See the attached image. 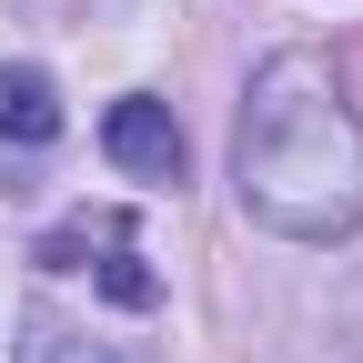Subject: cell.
I'll list each match as a JSON object with an SVG mask.
<instances>
[{
	"label": "cell",
	"mask_w": 363,
	"mask_h": 363,
	"mask_svg": "<svg viewBox=\"0 0 363 363\" xmlns=\"http://www.w3.org/2000/svg\"><path fill=\"white\" fill-rule=\"evenodd\" d=\"M233 192L283 242H343L363 222V111L323 51H272L233 121Z\"/></svg>",
	"instance_id": "obj_1"
},
{
	"label": "cell",
	"mask_w": 363,
	"mask_h": 363,
	"mask_svg": "<svg viewBox=\"0 0 363 363\" xmlns=\"http://www.w3.org/2000/svg\"><path fill=\"white\" fill-rule=\"evenodd\" d=\"M40 272H91L121 313H152L162 303V272L131 252V212H71L61 233H40Z\"/></svg>",
	"instance_id": "obj_2"
},
{
	"label": "cell",
	"mask_w": 363,
	"mask_h": 363,
	"mask_svg": "<svg viewBox=\"0 0 363 363\" xmlns=\"http://www.w3.org/2000/svg\"><path fill=\"white\" fill-rule=\"evenodd\" d=\"M101 152H111L131 182H182V121L131 91V101H111V121H101Z\"/></svg>",
	"instance_id": "obj_3"
},
{
	"label": "cell",
	"mask_w": 363,
	"mask_h": 363,
	"mask_svg": "<svg viewBox=\"0 0 363 363\" xmlns=\"http://www.w3.org/2000/svg\"><path fill=\"white\" fill-rule=\"evenodd\" d=\"M0 142H21V152L61 142V91H51V71L0 61Z\"/></svg>",
	"instance_id": "obj_4"
},
{
	"label": "cell",
	"mask_w": 363,
	"mask_h": 363,
	"mask_svg": "<svg viewBox=\"0 0 363 363\" xmlns=\"http://www.w3.org/2000/svg\"><path fill=\"white\" fill-rule=\"evenodd\" d=\"M11 363H142V353H121V343H101V333L61 323L51 303H30V313H21V353H11Z\"/></svg>",
	"instance_id": "obj_5"
}]
</instances>
